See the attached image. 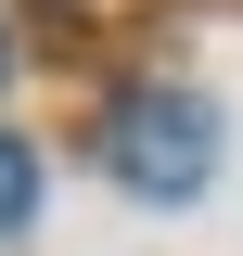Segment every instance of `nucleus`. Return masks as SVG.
<instances>
[{
	"mask_svg": "<svg viewBox=\"0 0 243 256\" xmlns=\"http://www.w3.org/2000/svg\"><path fill=\"white\" fill-rule=\"evenodd\" d=\"M0 77H13V26H0Z\"/></svg>",
	"mask_w": 243,
	"mask_h": 256,
	"instance_id": "nucleus-3",
	"label": "nucleus"
},
{
	"mask_svg": "<svg viewBox=\"0 0 243 256\" xmlns=\"http://www.w3.org/2000/svg\"><path fill=\"white\" fill-rule=\"evenodd\" d=\"M26 205H38V154L0 128V230H26Z\"/></svg>",
	"mask_w": 243,
	"mask_h": 256,
	"instance_id": "nucleus-2",
	"label": "nucleus"
},
{
	"mask_svg": "<svg viewBox=\"0 0 243 256\" xmlns=\"http://www.w3.org/2000/svg\"><path fill=\"white\" fill-rule=\"evenodd\" d=\"M205 154H218V116L192 90H141L116 116V180L128 192H166V205H180V192H205Z\"/></svg>",
	"mask_w": 243,
	"mask_h": 256,
	"instance_id": "nucleus-1",
	"label": "nucleus"
}]
</instances>
